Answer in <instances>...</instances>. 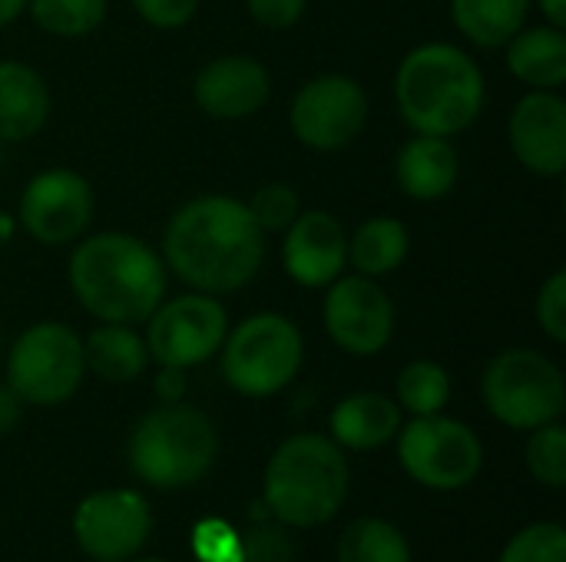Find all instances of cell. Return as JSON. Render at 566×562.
Here are the masks:
<instances>
[{
  "mask_svg": "<svg viewBox=\"0 0 566 562\" xmlns=\"http://www.w3.org/2000/svg\"><path fill=\"white\" fill-rule=\"evenodd\" d=\"M265 238L245 199L209 192L169 215L159 255L186 288L222 298L259 278L269 255Z\"/></svg>",
  "mask_w": 566,
  "mask_h": 562,
  "instance_id": "6da1fadb",
  "label": "cell"
},
{
  "mask_svg": "<svg viewBox=\"0 0 566 562\" xmlns=\"http://www.w3.org/2000/svg\"><path fill=\"white\" fill-rule=\"evenodd\" d=\"M66 285L90 318L143 325L169 295V268L133 232H86L73 242Z\"/></svg>",
  "mask_w": 566,
  "mask_h": 562,
  "instance_id": "7a4b0ae2",
  "label": "cell"
},
{
  "mask_svg": "<svg viewBox=\"0 0 566 562\" xmlns=\"http://www.w3.org/2000/svg\"><path fill=\"white\" fill-rule=\"evenodd\" d=\"M395 109L411 132L461 136L488 106L481 63L458 43L428 40L411 46L395 70Z\"/></svg>",
  "mask_w": 566,
  "mask_h": 562,
  "instance_id": "3957f363",
  "label": "cell"
},
{
  "mask_svg": "<svg viewBox=\"0 0 566 562\" xmlns=\"http://www.w3.org/2000/svg\"><path fill=\"white\" fill-rule=\"evenodd\" d=\"M348 484V457L328 434H292L269 457L262 497L279 523L315 530L342 510Z\"/></svg>",
  "mask_w": 566,
  "mask_h": 562,
  "instance_id": "277c9868",
  "label": "cell"
},
{
  "mask_svg": "<svg viewBox=\"0 0 566 562\" xmlns=\"http://www.w3.org/2000/svg\"><path fill=\"white\" fill-rule=\"evenodd\" d=\"M219 457V434L206 411L176 401L143 414L129 434V467L156 490L199 484Z\"/></svg>",
  "mask_w": 566,
  "mask_h": 562,
  "instance_id": "5b68a950",
  "label": "cell"
},
{
  "mask_svg": "<svg viewBox=\"0 0 566 562\" xmlns=\"http://www.w3.org/2000/svg\"><path fill=\"white\" fill-rule=\"evenodd\" d=\"M222 381L249 401H265L282 394L305 364L302 328L282 311H255L239 325H229V335L219 348Z\"/></svg>",
  "mask_w": 566,
  "mask_h": 562,
  "instance_id": "8992f818",
  "label": "cell"
},
{
  "mask_svg": "<svg viewBox=\"0 0 566 562\" xmlns=\"http://www.w3.org/2000/svg\"><path fill=\"white\" fill-rule=\"evenodd\" d=\"M481 401L497 424L531 434L560 421L566 407L564 371L537 348H507L484 368Z\"/></svg>",
  "mask_w": 566,
  "mask_h": 562,
  "instance_id": "52a82bcc",
  "label": "cell"
},
{
  "mask_svg": "<svg viewBox=\"0 0 566 562\" xmlns=\"http://www.w3.org/2000/svg\"><path fill=\"white\" fill-rule=\"evenodd\" d=\"M86 378L83 335L63 321L27 325L7 351V384L23 404H66Z\"/></svg>",
  "mask_w": 566,
  "mask_h": 562,
  "instance_id": "ba28073f",
  "label": "cell"
},
{
  "mask_svg": "<svg viewBox=\"0 0 566 562\" xmlns=\"http://www.w3.org/2000/svg\"><path fill=\"white\" fill-rule=\"evenodd\" d=\"M143 325L149 361L192 371L219 354L232 321L222 298L189 288L182 295H166Z\"/></svg>",
  "mask_w": 566,
  "mask_h": 562,
  "instance_id": "9c48e42d",
  "label": "cell"
},
{
  "mask_svg": "<svg viewBox=\"0 0 566 562\" xmlns=\"http://www.w3.org/2000/svg\"><path fill=\"white\" fill-rule=\"evenodd\" d=\"M395 441L401 470L415 484L431 490H461L484 467L481 437L464 421L444 414L411 417L408 424H401Z\"/></svg>",
  "mask_w": 566,
  "mask_h": 562,
  "instance_id": "30bf717a",
  "label": "cell"
},
{
  "mask_svg": "<svg viewBox=\"0 0 566 562\" xmlns=\"http://www.w3.org/2000/svg\"><path fill=\"white\" fill-rule=\"evenodd\" d=\"M371 99L348 73H318L305 79L289 103V129L312 152H342L368 126Z\"/></svg>",
  "mask_w": 566,
  "mask_h": 562,
  "instance_id": "8fae6325",
  "label": "cell"
},
{
  "mask_svg": "<svg viewBox=\"0 0 566 562\" xmlns=\"http://www.w3.org/2000/svg\"><path fill=\"white\" fill-rule=\"evenodd\" d=\"M93 212L96 195L90 179L70 166H50L23 182L13 219L36 245L60 248L90 232Z\"/></svg>",
  "mask_w": 566,
  "mask_h": 562,
  "instance_id": "7c38bea8",
  "label": "cell"
},
{
  "mask_svg": "<svg viewBox=\"0 0 566 562\" xmlns=\"http://www.w3.org/2000/svg\"><path fill=\"white\" fill-rule=\"evenodd\" d=\"M322 291V325L338 351L352 358H375L391 344L398 311L378 278L345 272Z\"/></svg>",
  "mask_w": 566,
  "mask_h": 562,
  "instance_id": "4fadbf2b",
  "label": "cell"
},
{
  "mask_svg": "<svg viewBox=\"0 0 566 562\" xmlns=\"http://www.w3.org/2000/svg\"><path fill=\"white\" fill-rule=\"evenodd\" d=\"M153 530V510L136 490H96L73 513V537L96 562L133 560Z\"/></svg>",
  "mask_w": 566,
  "mask_h": 562,
  "instance_id": "5bb4252c",
  "label": "cell"
},
{
  "mask_svg": "<svg viewBox=\"0 0 566 562\" xmlns=\"http://www.w3.org/2000/svg\"><path fill=\"white\" fill-rule=\"evenodd\" d=\"M507 146L537 179L566 172V99L560 89H527L507 116Z\"/></svg>",
  "mask_w": 566,
  "mask_h": 562,
  "instance_id": "9a60e30c",
  "label": "cell"
},
{
  "mask_svg": "<svg viewBox=\"0 0 566 562\" xmlns=\"http://www.w3.org/2000/svg\"><path fill=\"white\" fill-rule=\"evenodd\" d=\"M192 99L209 119L239 123L269 106L272 73L249 53H222L196 70Z\"/></svg>",
  "mask_w": 566,
  "mask_h": 562,
  "instance_id": "2e32d148",
  "label": "cell"
},
{
  "mask_svg": "<svg viewBox=\"0 0 566 562\" xmlns=\"http://www.w3.org/2000/svg\"><path fill=\"white\" fill-rule=\"evenodd\" d=\"M279 258L298 288L322 291L348 272V232L335 212L302 209L298 219L282 232Z\"/></svg>",
  "mask_w": 566,
  "mask_h": 562,
  "instance_id": "e0dca14e",
  "label": "cell"
},
{
  "mask_svg": "<svg viewBox=\"0 0 566 562\" xmlns=\"http://www.w3.org/2000/svg\"><path fill=\"white\" fill-rule=\"evenodd\" d=\"M395 185L415 202H441L461 179V152L448 136H408L395 152Z\"/></svg>",
  "mask_w": 566,
  "mask_h": 562,
  "instance_id": "ac0fdd59",
  "label": "cell"
},
{
  "mask_svg": "<svg viewBox=\"0 0 566 562\" xmlns=\"http://www.w3.org/2000/svg\"><path fill=\"white\" fill-rule=\"evenodd\" d=\"M405 424V411L395 397L381 391H355L342 397L328 414V437L342 450L368 454L398 437Z\"/></svg>",
  "mask_w": 566,
  "mask_h": 562,
  "instance_id": "d6986e66",
  "label": "cell"
},
{
  "mask_svg": "<svg viewBox=\"0 0 566 562\" xmlns=\"http://www.w3.org/2000/svg\"><path fill=\"white\" fill-rule=\"evenodd\" d=\"M50 86L23 60H0V142H27L50 119Z\"/></svg>",
  "mask_w": 566,
  "mask_h": 562,
  "instance_id": "ffe728a7",
  "label": "cell"
},
{
  "mask_svg": "<svg viewBox=\"0 0 566 562\" xmlns=\"http://www.w3.org/2000/svg\"><path fill=\"white\" fill-rule=\"evenodd\" d=\"M507 73L527 89H564L566 33L554 23H524L504 46Z\"/></svg>",
  "mask_w": 566,
  "mask_h": 562,
  "instance_id": "44dd1931",
  "label": "cell"
},
{
  "mask_svg": "<svg viewBox=\"0 0 566 562\" xmlns=\"http://www.w3.org/2000/svg\"><path fill=\"white\" fill-rule=\"evenodd\" d=\"M83 361L86 374L106 384H129L149 368V348L139 335V325L96 321L83 335Z\"/></svg>",
  "mask_w": 566,
  "mask_h": 562,
  "instance_id": "7402d4cb",
  "label": "cell"
},
{
  "mask_svg": "<svg viewBox=\"0 0 566 562\" xmlns=\"http://www.w3.org/2000/svg\"><path fill=\"white\" fill-rule=\"evenodd\" d=\"M411 255V229L398 215H368L348 235V268L368 278L395 275Z\"/></svg>",
  "mask_w": 566,
  "mask_h": 562,
  "instance_id": "603a6c76",
  "label": "cell"
},
{
  "mask_svg": "<svg viewBox=\"0 0 566 562\" xmlns=\"http://www.w3.org/2000/svg\"><path fill=\"white\" fill-rule=\"evenodd\" d=\"M534 0H448L454 30L478 50H501L531 17Z\"/></svg>",
  "mask_w": 566,
  "mask_h": 562,
  "instance_id": "cb8c5ba5",
  "label": "cell"
},
{
  "mask_svg": "<svg viewBox=\"0 0 566 562\" xmlns=\"http://www.w3.org/2000/svg\"><path fill=\"white\" fill-rule=\"evenodd\" d=\"M395 401L411 417L441 414L448 407V401H451V374H448V368L438 364V361H431V358L408 361L398 371Z\"/></svg>",
  "mask_w": 566,
  "mask_h": 562,
  "instance_id": "d4e9b609",
  "label": "cell"
},
{
  "mask_svg": "<svg viewBox=\"0 0 566 562\" xmlns=\"http://www.w3.org/2000/svg\"><path fill=\"white\" fill-rule=\"evenodd\" d=\"M338 562H411V547L395 523L361 517L345 527L338 540Z\"/></svg>",
  "mask_w": 566,
  "mask_h": 562,
  "instance_id": "484cf974",
  "label": "cell"
},
{
  "mask_svg": "<svg viewBox=\"0 0 566 562\" xmlns=\"http://www.w3.org/2000/svg\"><path fill=\"white\" fill-rule=\"evenodd\" d=\"M109 0H27V13L46 36L80 40L103 26Z\"/></svg>",
  "mask_w": 566,
  "mask_h": 562,
  "instance_id": "4316f807",
  "label": "cell"
},
{
  "mask_svg": "<svg viewBox=\"0 0 566 562\" xmlns=\"http://www.w3.org/2000/svg\"><path fill=\"white\" fill-rule=\"evenodd\" d=\"M527 470L537 484L551 490L566 487V427L560 421H551L537 431H531L527 450H524Z\"/></svg>",
  "mask_w": 566,
  "mask_h": 562,
  "instance_id": "83f0119b",
  "label": "cell"
},
{
  "mask_svg": "<svg viewBox=\"0 0 566 562\" xmlns=\"http://www.w3.org/2000/svg\"><path fill=\"white\" fill-rule=\"evenodd\" d=\"M255 225L265 232V235H282L295 219L298 212L305 209L302 205V195L295 192V185L289 182H265L259 185L249 199H245Z\"/></svg>",
  "mask_w": 566,
  "mask_h": 562,
  "instance_id": "f1b7e54d",
  "label": "cell"
},
{
  "mask_svg": "<svg viewBox=\"0 0 566 562\" xmlns=\"http://www.w3.org/2000/svg\"><path fill=\"white\" fill-rule=\"evenodd\" d=\"M497 562H566V533L560 523H534L521 530Z\"/></svg>",
  "mask_w": 566,
  "mask_h": 562,
  "instance_id": "f546056e",
  "label": "cell"
},
{
  "mask_svg": "<svg viewBox=\"0 0 566 562\" xmlns=\"http://www.w3.org/2000/svg\"><path fill=\"white\" fill-rule=\"evenodd\" d=\"M534 321L541 328V335L554 344L566 341V272L557 268L547 275V282L537 288L534 298Z\"/></svg>",
  "mask_w": 566,
  "mask_h": 562,
  "instance_id": "4dcf8cb0",
  "label": "cell"
},
{
  "mask_svg": "<svg viewBox=\"0 0 566 562\" xmlns=\"http://www.w3.org/2000/svg\"><path fill=\"white\" fill-rule=\"evenodd\" d=\"M202 0H129L133 13L153 30H182L196 20Z\"/></svg>",
  "mask_w": 566,
  "mask_h": 562,
  "instance_id": "1f68e13d",
  "label": "cell"
},
{
  "mask_svg": "<svg viewBox=\"0 0 566 562\" xmlns=\"http://www.w3.org/2000/svg\"><path fill=\"white\" fill-rule=\"evenodd\" d=\"M242 562H292V540L275 527H252L245 537H239Z\"/></svg>",
  "mask_w": 566,
  "mask_h": 562,
  "instance_id": "d6a6232c",
  "label": "cell"
},
{
  "mask_svg": "<svg viewBox=\"0 0 566 562\" xmlns=\"http://www.w3.org/2000/svg\"><path fill=\"white\" fill-rule=\"evenodd\" d=\"M192 547H196L199 562H242L239 537L229 527H222L219 520L202 523L192 537Z\"/></svg>",
  "mask_w": 566,
  "mask_h": 562,
  "instance_id": "836d02e7",
  "label": "cell"
},
{
  "mask_svg": "<svg viewBox=\"0 0 566 562\" xmlns=\"http://www.w3.org/2000/svg\"><path fill=\"white\" fill-rule=\"evenodd\" d=\"M308 10V0H245V13L262 26V30H292L302 23Z\"/></svg>",
  "mask_w": 566,
  "mask_h": 562,
  "instance_id": "e575fe53",
  "label": "cell"
},
{
  "mask_svg": "<svg viewBox=\"0 0 566 562\" xmlns=\"http://www.w3.org/2000/svg\"><path fill=\"white\" fill-rule=\"evenodd\" d=\"M153 391H156L159 404L186 401V394H189V371H182V368H159L156 378H153Z\"/></svg>",
  "mask_w": 566,
  "mask_h": 562,
  "instance_id": "d590c367",
  "label": "cell"
},
{
  "mask_svg": "<svg viewBox=\"0 0 566 562\" xmlns=\"http://www.w3.org/2000/svg\"><path fill=\"white\" fill-rule=\"evenodd\" d=\"M23 417V401L13 394L10 384H0V437L10 434Z\"/></svg>",
  "mask_w": 566,
  "mask_h": 562,
  "instance_id": "8d00e7d4",
  "label": "cell"
},
{
  "mask_svg": "<svg viewBox=\"0 0 566 562\" xmlns=\"http://www.w3.org/2000/svg\"><path fill=\"white\" fill-rule=\"evenodd\" d=\"M534 7L541 10L544 23H554V26L566 30V0H534Z\"/></svg>",
  "mask_w": 566,
  "mask_h": 562,
  "instance_id": "74e56055",
  "label": "cell"
},
{
  "mask_svg": "<svg viewBox=\"0 0 566 562\" xmlns=\"http://www.w3.org/2000/svg\"><path fill=\"white\" fill-rule=\"evenodd\" d=\"M27 13V0H0V30Z\"/></svg>",
  "mask_w": 566,
  "mask_h": 562,
  "instance_id": "f35d334b",
  "label": "cell"
},
{
  "mask_svg": "<svg viewBox=\"0 0 566 562\" xmlns=\"http://www.w3.org/2000/svg\"><path fill=\"white\" fill-rule=\"evenodd\" d=\"M13 235H17V219H13L7 209H0V248H3V245H10V242H13Z\"/></svg>",
  "mask_w": 566,
  "mask_h": 562,
  "instance_id": "ab89813d",
  "label": "cell"
},
{
  "mask_svg": "<svg viewBox=\"0 0 566 562\" xmlns=\"http://www.w3.org/2000/svg\"><path fill=\"white\" fill-rule=\"evenodd\" d=\"M136 562H163V560H136Z\"/></svg>",
  "mask_w": 566,
  "mask_h": 562,
  "instance_id": "60d3db41",
  "label": "cell"
}]
</instances>
